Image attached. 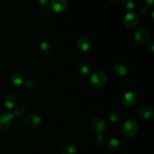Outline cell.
Returning a JSON list of instances; mask_svg holds the SVG:
<instances>
[{
	"label": "cell",
	"mask_w": 154,
	"mask_h": 154,
	"mask_svg": "<svg viewBox=\"0 0 154 154\" xmlns=\"http://www.w3.org/2000/svg\"><path fill=\"white\" fill-rule=\"evenodd\" d=\"M120 147V140L116 138H111L109 141L107 142V148L109 150H117Z\"/></svg>",
	"instance_id": "cell-15"
},
{
	"label": "cell",
	"mask_w": 154,
	"mask_h": 154,
	"mask_svg": "<svg viewBox=\"0 0 154 154\" xmlns=\"http://www.w3.org/2000/svg\"><path fill=\"white\" fill-rule=\"evenodd\" d=\"M25 87L29 89H34L36 87V82L33 80H29V81H26Z\"/></svg>",
	"instance_id": "cell-23"
},
{
	"label": "cell",
	"mask_w": 154,
	"mask_h": 154,
	"mask_svg": "<svg viewBox=\"0 0 154 154\" xmlns=\"http://www.w3.org/2000/svg\"><path fill=\"white\" fill-rule=\"evenodd\" d=\"M124 23L128 27H134L139 22V17L134 12H129L124 17Z\"/></svg>",
	"instance_id": "cell-7"
},
{
	"label": "cell",
	"mask_w": 154,
	"mask_h": 154,
	"mask_svg": "<svg viewBox=\"0 0 154 154\" xmlns=\"http://www.w3.org/2000/svg\"><path fill=\"white\" fill-rule=\"evenodd\" d=\"M104 142H105V139H104V137L101 134L97 135L95 138V144H96V146H102L104 144Z\"/></svg>",
	"instance_id": "cell-22"
},
{
	"label": "cell",
	"mask_w": 154,
	"mask_h": 154,
	"mask_svg": "<svg viewBox=\"0 0 154 154\" xmlns=\"http://www.w3.org/2000/svg\"><path fill=\"white\" fill-rule=\"evenodd\" d=\"M52 46L48 42H43L39 45V51L43 54H47L51 52Z\"/></svg>",
	"instance_id": "cell-18"
},
{
	"label": "cell",
	"mask_w": 154,
	"mask_h": 154,
	"mask_svg": "<svg viewBox=\"0 0 154 154\" xmlns=\"http://www.w3.org/2000/svg\"><path fill=\"white\" fill-rule=\"evenodd\" d=\"M110 121L112 123H120L122 120L121 115L118 112H112L109 115Z\"/></svg>",
	"instance_id": "cell-19"
},
{
	"label": "cell",
	"mask_w": 154,
	"mask_h": 154,
	"mask_svg": "<svg viewBox=\"0 0 154 154\" xmlns=\"http://www.w3.org/2000/svg\"><path fill=\"white\" fill-rule=\"evenodd\" d=\"M36 1H37L39 3V4L45 5V4H46V3L48 2L49 1V0H36Z\"/></svg>",
	"instance_id": "cell-27"
},
{
	"label": "cell",
	"mask_w": 154,
	"mask_h": 154,
	"mask_svg": "<svg viewBox=\"0 0 154 154\" xmlns=\"http://www.w3.org/2000/svg\"><path fill=\"white\" fill-rule=\"evenodd\" d=\"M17 99L14 95L9 94L5 97L4 99V104L5 107L8 109H11V108H14L15 105H16Z\"/></svg>",
	"instance_id": "cell-13"
},
{
	"label": "cell",
	"mask_w": 154,
	"mask_h": 154,
	"mask_svg": "<svg viewBox=\"0 0 154 154\" xmlns=\"http://www.w3.org/2000/svg\"><path fill=\"white\" fill-rule=\"evenodd\" d=\"M91 40L88 37H86V36L80 38L76 44L78 49L82 51H88L90 48V47H91Z\"/></svg>",
	"instance_id": "cell-11"
},
{
	"label": "cell",
	"mask_w": 154,
	"mask_h": 154,
	"mask_svg": "<svg viewBox=\"0 0 154 154\" xmlns=\"http://www.w3.org/2000/svg\"><path fill=\"white\" fill-rule=\"evenodd\" d=\"M26 112V108H24V106L22 105H19V106L16 107V108L14 109V115L17 116V117H20L23 116Z\"/></svg>",
	"instance_id": "cell-21"
},
{
	"label": "cell",
	"mask_w": 154,
	"mask_h": 154,
	"mask_svg": "<svg viewBox=\"0 0 154 154\" xmlns=\"http://www.w3.org/2000/svg\"><path fill=\"white\" fill-rule=\"evenodd\" d=\"M92 128L99 134L103 133L107 129V123L105 120L101 117H96L92 120Z\"/></svg>",
	"instance_id": "cell-5"
},
{
	"label": "cell",
	"mask_w": 154,
	"mask_h": 154,
	"mask_svg": "<svg viewBox=\"0 0 154 154\" xmlns=\"http://www.w3.org/2000/svg\"><path fill=\"white\" fill-rule=\"evenodd\" d=\"M147 11H148V8H147V6L145 5H141L138 7V11L141 14H147Z\"/></svg>",
	"instance_id": "cell-24"
},
{
	"label": "cell",
	"mask_w": 154,
	"mask_h": 154,
	"mask_svg": "<svg viewBox=\"0 0 154 154\" xmlns=\"http://www.w3.org/2000/svg\"><path fill=\"white\" fill-rule=\"evenodd\" d=\"M108 1L112 2H117V1H118V0H108Z\"/></svg>",
	"instance_id": "cell-29"
},
{
	"label": "cell",
	"mask_w": 154,
	"mask_h": 154,
	"mask_svg": "<svg viewBox=\"0 0 154 154\" xmlns=\"http://www.w3.org/2000/svg\"><path fill=\"white\" fill-rule=\"evenodd\" d=\"M68 6L67 0H51V8L55 12H62Z\"/></svg>",
	"instance_id": "cell-10"
},
{
	"label": "cell",
	"mask_w": 154,
	"mask_h": 154,
	"mask_svg": "<svg viewBox=\"0 0 154 154\" xmlns=\"http://www.w3.org/2000/svg\"><path fill=\"white\" fill-rule=\"evenodd\" d=\"M122 6L126 10H132L135 7V3L133 0H123Z\"/></svg>",
	"instance_id": "cell-20"
},
{
	"label": "cell",
	"mask_w": 154,
	"mask_h": 154,
	"mask_svg": "<svg viewBox=\"0 0 154 154\" xmlns=\"http://www.w3.org/2000/svg\"><path fill=\"white\" fill-rule=\"evenodd\" d=\"M137 101V96L132 92H126L122 96L120 99V102L123 105L126 107L132 106L135 104Z\"/></svg>",
	"instance_id": "cell-6"
},
{
	"label": "cell",
	"mask_w": 154,
	"mask_h": 154,
	"mask_svg": "<svg viewBox=\"0 0 154 154\" xmlns=\"http://www.w3.org/2000/svg\"><path fill=\"white\" fill-rule=\"evenodd\" d=\"M108 80V75L102 70L96 71L93 72L90 76V82L95 87H101L105 85Z\"/></svg>",
	"instance_id": "cell-2"
},
{
	"label": "cell",
	"mask_w": 154,
	"mask_h": 154,
	"mask_svg": "<svg viewBox=\"0 0 154 154\" xmlns=\"http://www.w3.org/2000/svg\"><path fill=\"white\" fill-rule=\"evenodd\" d=\"M77 151V147L74 144H67L62 147L61 154H75Z\"/></svg>",
	"instance_id": "cell-17"
},
{
	"label": "cell",
	"mask_w": 154,
	"mask_h": 154,
	"mask_svg": "<svg viewBox=\"0 0 154 154\" xmlns=\"http://www.w3.org/2000/svg\"><path fill=\"white\" fill-rule=\"evenodd\" d=\"M50 11H51V9H50V8L48 7V6H44V7H42L40 10V13L42 14V15H48V14L50 13Z\"/></svg>",
	"instance_id": "cell-25"
},
{
	"label": "cell",
	"mask_w": 154,
	"mask_h": 154,
	"mask_svg": "<svg viewBox=\"0 0 154 154\" xmlns=\"http://www.w3.org/2000/svg\"><path fill=\"white\" fill-rule=\"evenodd\" d=\"M144 1H145V2L147 3V4H149V5H153L154 0H144Z\"/></svg>",
	"instance_id": "cell-28"
},
{
	"label": "cell",
	"mask_w": 154,
	"mask_h": 154,
	"mask_svg": "<svg viewBox=\"0 0 154 154\" xmlns=\"http://www.w3.org/2000/svg\"><path fill=\"white\" fill-rule=\"evenodd\" d=\"M11 81L13 85L16 86V87H20L23 84V77L20 73L15 72L11 76Z\"/></svg>",
	"instance_id": "cell-14"
},
{
	"label": "cell",
	"mask_w": 154,
	"mask_h": 154,
	"mask_svg": "<svg viewBox=\"0 0 154 154\" xmlns=\"http://www.w3.org/2000/svg\"><path fill=\"white\" fill-rule=\"evenodd\" d=\"M138 114L144 119H151L153 117L154 111L153 109L150 106L147 105H142L139 106L138 110Z\"/></svg>",
	"instance_id": "cell-9"
},
{
	"label": "cell",
	"mask_w": 154,
	"mask_h": 154,
	"mask_svg": "<svg viewBox=\"0 0 154 154\" xmlns=\"http://www.w3.org/2000/svg\"><path fill=\"white\" fill-rule=\"evenodd\" d=\"M14 115L9 112L0 114V130H7L14 123Z\"/></svg>",
	"instance_id": "cell-4"
},
{
	"label": "cell",
	"mask_w": 154,
	"mask_h": 154,
	"mask_svg": "<svg viewBox=\"0 0 154 154\" xmlns=\"http://www.w3.org/2000/svg\"><path fill=\"white\" fill-rule=\"evenodd\" d=\"M42 122V118L39 115L35 114H29L24 120V124L28 127H36L39 126Z\"/></svg>",
	"instance_id": "cell-8"
},
{
	"label": "cell",
	"mask_w": 154,
	"mask_h": 154,
	"mask_svg": "<svg viewBox=\"0 0 154 154\" xmlns=\"http://www.w3.org/2000/svg\"><path fill=\"white\" fill-rule=\"evenodd\" d=\"M77 70H78V73L80 75H83V76H90L93 73L91 69L85 64L78 65V68H77Z\"/></svg>",
	"instance_id": "cell-16"
},
{
	"label": "cell",
	"mask_w": 154,
	"mask_h": 154,
	"mask_svg": "<svg viewBox=\"0 0 154 154\" xmlns=\"http://www.w3.org/2000/svg\"><path fill=\"white\" fill-rule=\"evenodd\" d=\"M114 72L116 75H119V76H124L127 74V68L123 63H117L114 66L113 68Z\"/></svg>",
	"instance_id": "cell-12"
},
{
	"label": "cell",
	"mask_w": 154,
	"mask_h": 154,
	"mask_svg": "<svg viewBox=\"0 0 154 154\" xmlns=\"http://www.w3.org/2000/svg\"><path fill=\"white\" fill-rule=\"evenodd\" d=\"M149 35H150L149 29L145 26H141L135 32L134 39L138 45H144L148 40Z\"/></svg>",
	"instance_id": "cell-3"
},
{
	"label": "cell",
	"mask_w": 154,
	"mask_h": 154,
	"mask_svg": "<svg viewBox=\"0 0 154 154\" xmlns=\"http://www.w3.org/2000/svg\"><path fill=\"white\" fill-rule=\"evenodd\" d=\"M147 48H148V50L151 53L153 52L154 51V43L153 42H151L150 43L148 44V45H147Z\"/></svg>",
	"instance_id": "cell-26"
},
{
	"label": "cell",
	"mask_w": 154,
	"mask_h": 154,
	"mask_svg": "<svg viewBox=\"0 0 154 154\" xmlns=\"http://www.w3.org/2000/svg\"><path fill=\"white\" fill-rule=\"evenodd\" d=\"M122 132L124 136L128 138H132L138 134V123L132 119L126 120L122 126Z\"/></svg>",
	"instance_id": "cell-1"
},
{
	"label": "cell",
	"mask_w": 154,
	"mask_h": 154,
	"mask_svg": "<svg viewBox=\"0 0 154 154\" xmlns=\"http://www.w3.org/2000/svg\"><path fill=\"white\" fill-rule=\"evenodd\" d=\"M0 69H1V65H0Z\"/></svg>",
	"instance_id": "cell-30"
}]
</instances>
